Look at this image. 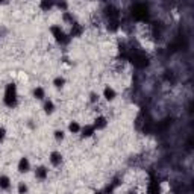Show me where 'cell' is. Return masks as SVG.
<instances>
[{"mask_svg":"<svg viewBox=\"0 0 194 194\" xmlns=\"http://www.w3.org/2000/svg\"><path fill=\"white\" fill-rule=\"evenodd\" d=\"M64 79H62V77H56V79L53 81V84H55V87H58V88H61L62 85H64Z\"/></svg>","mask_w":194,"mask_h":194,"instance_id":"cell-16","label":"cell"},{"mask_svg":"<svg viewBox=\"0 0 194 194\" xmlns=\"http://www.w3.org/2000/svg\"><path fill=\"white\" fill-rule=\"evenodd\" d=\"M18 170H20L21 173H26V171L29 170V161H27L26 158H21V159H20V162H18Z\"/></svg>","mask_w":194,"mask_h":194,"instance_id":"cell-6","label":"cell"},{"mask_svg":"<svg viewBox=\"0 0 194 194\" xmlns=\"http://www.w3.org/2000/svg\"><path fill=\"white\" fill-rule=\"evenodd\" d=\"M50 3H41V8H44V9H50Z\"/></svg>","mask_w":194,"mask_h":194,"instance_id":"cell-20","label":"cell"},{"mask_svg":"<svg viewBox=\"0 0 194 194\" xmlns=\"http://www.w3.org/2000/svg\"><path fill=\"white\" fill-rule=\"evenodd\" d=\"M114 97H115V91H114L112 88H105V99L112 100Z\"/></svg>","mask_w":194,"mask_h":194,"instance_id":"cell-11","label":"cell"},{"mask_svg":"<svg viewBox=\"0 0 194 194\" xmlns=\"http://www.w3.org/2000/svg\"><path fill=\"white\" fill-rule=\"evenodd\" d=\"M5 103L8 106H15L17 103V91H15V85L9 84L6 87V93H5Z\"/></svg>","mask_w":194,"mask_h":194,"instance_id":"cell-1","label":"cell"},{"mask_svg":"<svg viewBox=\"0 0 194 194\" xmlns=\"http://www.w3.org/2000/svg\"><path fill=\"white\" fill-rule=\"evenodd\" d=\"M68 129H70L71 132H79V131H81V126L77 125V123H74V122H73V123L68 126Z\"/></svg>","mask_w":194,"mask_h":194,"instance_id":"cell-14","label":"cell"},{"mask_svg":"<svg viewBox=\"0 0 194 194\" xmlns=\"http://www.w3.org/2000/svg\"><path fill=\"white\" fill-rule=\"evenodd\" d=\"M36 177L38 179H46L47 177V170L44 168V167H40V168H36Z\"/></svg>","mask_w":194,"mask_h":194,"instance_id":"cell-8","label":"cell"},{"mask_svg":"<svg viewBox=\"0 0 194 194\" xmlns=\"http://www.w3.org/2000/svg\"><path fill=\"white\" fill-rule=\"evenodd\" d=\"M132 15L137 18V20H146L149 12H147V8L144 5H135L134 9H132Z\"/></svg>","mask_w":194,"mask_h":194,"instance_id":"cell-3","label":"cell"},{"mask_svg":"<svg viewBox=\"0 0 194 194\" xmlns=\"http://www.w3.org/2000/svg\"><path fill=\"white\" fill-rule=\"evenodd\" d=\"M149 192L150 194H159V183L156 180H152L150 188H149Z\"/></svg>","mask_w":194,"mask_h":194,"instance_id":"cell-7","label":"cell"},{"mask_svg":"<svg viewBox=\"0 0 194 194\" xmlns=\"http://www.w3.org/2000/svg\"><path fill=\"white\" fill-rule=\"evenodd\" d=\"M97 100V96L96 94H91V102H96Z\"/></svg>","mask_w":194,"mask_h":194,"instance_id":"cell-21","label":"cell"},{"mask_svg":"<svg viewBox=\"0 0 194 194\" xmlns=\"http://www.w3.org/2000/svg\"><path fill=\"white\" fill-rule=\"evenodd\" d=\"M105 126H106V120L103 117H99L96 120V123H94V129H103Z\"/></svg>","mask_w":194,"mask_h":194,"instance_id":"cell-9","label":"cell"},{"mask_svg":"<svg viewBox=\"0 0 194 194\" xmlns=\"http://www.w3.org/2000/svg\"><path fill=\"white\" fill-rule=\"evenodd\" d=\"M5 138V129L3 128H0V141H2Z\"/></svg>","mask_w":194,"mask_h":194,"instance_id":"cell-19","label":"cell"},{"mask_svg":"<svg viewBox=\"0 0 194 194\" xmlns=\"http://www.w3.org/2000/svg\"><path fill=\"white\" fill-rule=\"evenodd\" d=\"M61 161H62V156H61L58 152H53V153L50 155V162H52L53 165H59Z\"/></svg>","mask_w":194,"mask_h":194,"instance_id":"cell-5","label":"cell"},{"mask_svg":"<svg viewBox=\"0 0 194 194\" xmlns=\"http://www.w3.org/2000/svg\"><path fill=\"white\" fill-rule=\"evenodd\" d=\"M0 188H3V189L9 188V177H6V176H0Z\"/></svg>","mask_w":194,"mask_h":194,"instance_id":"cell-10","label":"cell"},{"mask_svg":"<svg viewBox=\"0 0 194 194\" xmlns=\"http://www.w3.org/2000/svg\"><path fill=\"white\" fill-rule=\"evenodd\" d=\"M52 32H53V35L56 36V40H59V41H67L65 38H64V36H65L64 32H62L58 26H53V27H52Z\"/></svg>","mask_w":194,"mask_h":194,"instance_id":"cell-4","label":"cell"},{"mask_svg":"<svg viewBox=\"0 0 194 194\" xmlns=\"http://www.w3.org/2000/svg\"><path fill=\"white\" fill-rule=\"evenodd\" d=\"M26 191H27V186L21 182V183L18 185V192H20V194H26Z\"/></svg>","mask_w":194,"mask_h":194,"instance_id":"cell-17","label":"cell"},{"mask_svg":"<svg viewBox=\"0 0 194 194\" xmlns=\"http://www.w3.org/2000/svg\"><path fill=\"white\" fill-rule=\"evenodd\" d=\"M33 94H35L36 99H43V97H44V90H43V88H35Z\"/></svg>","mask_w":194,"mask_h":194,"instance_id":"cell-12","label":"cell"},{"mask_svg":"<svg viewBox=\"0 0 194 194\" xmlns=\"http://www.w3.org/2000/svg\"><path fill=\"white\" fill-rule=\"evenodd\" d=\"M55 138H56V140H62V138H64V132H62V131H56V132H55Z\"/></svg>","mask_w":194,"mask_h":194,"instance_id":"cell-18","label":"cell"},{"mask_svg":"<svg viewBox=\"0 0 194 194\" xmlns=\"http://www.w3.org/2000/svg\"><path fill=\"white\" fill-rule=\"evenodd\" d=\"M44 109H46L47 114H52V112H53V103H52V102H47V103L44 105Z\"/></svg>","mask_w":194,"mask_h":194,"instance_id":"cell-15","label":"cell"},{"mask_svg":"<svg viewBox=\"0 0 194 194\" xmlns=\"http://www.w3.org/2000/svg\"><path fill=\"white\" fill-rule=\"evenodd\" d=\"M97 194H103V192H97Z\"/></svg>","mask_w":194,"mask_h":194,"instance_id":"cell-22","label":"cell"},{"mask_svg":"<svg viewBox=\"0 0 194 194\" xmlns=\"http://www.w3.org/2000/svg\"><path fill=\"white\" fill-rule=\"evenodd\" d=\"M132 62H134L138 68H144V67L149 65V58H147L144 53L138 52V53H135V55L132 56Z\"/></svg>","mask_w":194,"mask_h":194,"instance_id":"cell-2","label":"cell"},{"mask_svg":"<svg viewBox=\"0 0 194 194\" xmlns=\"http://www.w3.org/2000/svg\"><path fill=\"white\" fill-rule=\"evenodd\" d=\"M96 129H94V126H87L85 129H84V137H90V135H93V132H94Z\"/></svg>","mask_w":194,"mask_h":194,"instance_id":"cell-13","label":"cell"}]
</instances>
